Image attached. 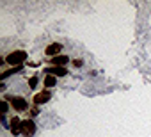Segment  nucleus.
<instances>
[{
	"mask_svg": "<svg viewBox=\"0 0 151 137\" xmlns=\"http://www.w3.org/2000/svg\"><path fill=\"white\" fill-rule=\"evenodd\" d=\"M34 133H36V123H34V119H30V118L23 119L22 121V135L23 137H34Z\"/></svg>",
	"mask_w": 151,
	"mask_h": 137,
	"instance_id": "3",
	"label": "nucleus"
},
{
	"mask_svg": "<svg viewBox=\"0 0 151 137\" xmlns=\"http://www.w3.org/2000/svg\"><path fill=\"white\" fill-rule=\"evenodd\" d=\"M43 71H45V75H53V77H57V79L66 77V75L69 73L68 68H60V66H45Z\"/></svg>",
	"mask_w": 151,
	"mask_h": 137,
	"instance_id": "4",
	"label": "nucleus"
},
{
	"mask_svg": "<svg viewBox=\"0 0 151 137\" xmlns=\"http://www.w3.org/2000/svg\"><path fill=\"white\" fill-rule=\"evenodd\" d=\"M43 86H45V89H52V87H55V86H57V77H53V75H45V79H43Z\"/></svg>",
	"mask_w": 151,
	"mask_h": 137,
	"instance_id": "9",
	"label": "nucleus"
},
{
	"mask_svg": "<svg viewBox=\"0 0 151 137\" xmlns=\"http://www.w3.org/2000/svg\"><path fill=\"white\" fill-rule=\"evenodd\" d=\"M32 100H34V105H45V103H48L52 100V89H43V91L36 93Z\"/></svg>",
	"mask_w": 151,
	"mask_h": 137,
	"instance_id": "5",
	"label": "nucleus"
},
{
	"mask_svg": "<svg viewBox=\"0 0 151 137\" xmlns=\"http://www.w3.org/2000/svg\"><path fill=\"white\" fill-rule=\"evenodd\" d=\"M71 66L73 68H82L84 66V59H73L71 61Z\"/></svg>",
	"mask_w": 151,
	"mask_h": 137,
	"instance_id": "13",
	"label": "nucleus"
},
{
	"mask_svg": "<svg viewBox=\"0 0 151 137\" xmlns=\"http://www.w3.org/2000/svg\"><path fill=\"white\" fill-rule=\"evenodd\" d=\"M4 100H7V102L11 103V109H13L14 112H25V110L30 109L29 100L23 98V96H9V94H4Z\"/></svg>",
	"mask_w": 151,
	"mask_h": 137,
	"instance_id": "1",
	"label": "nucleus"
},
{
	"mask_svg": "<svg viewBox=\"0 0 151 137\" xmlns=\"http://www.w3.org/2000/svg\"><path fill=\"white\" fill-rule=\"evenodd\" d=\"M0 105H2V114H7V112H9L11 103H9L7 100H4V98H2V100H0Z\"/></svg>",
	"mask_w": 151,
	"mask_h": 137,
	"instance_id": "12",
	"label": "nucleus"
},
{
	"mask_svg": "<svg viewBox=\"0 0 151 137\" xmlns=\"http://www.w3.org/2000/svg\"><path fill=\"white\" fill-rule=\"evenodd\" d=\"M37 114H39V105H32V107L29 109V118H30V119H34Z\"/></svg>",
	"mask_w": 151,
	"mask_h": 137,
	"instance_id": "11",
	"label": "nucleus"
},
{
	"mask_svg": "<svg viewBox=\"0 0 151 137\" xmlns=\"http://www.w3.org/2000/svg\"><path fill=\"white\" fill-rule=\"evenodd\" d=\"M27 84H29V87H30V89H36V87H37V84H39V77H37V75H32V77H29Z\"/></svg>",
	"mask_w": 151,
	"mask_h": 137,
	"instance_id": "10",
	"label": "nucleus"
},
{
	"mask_svg": "<svg viewBox=\"0 0 151 137\" xmlns=\"http://www.w3.org/2000/svg\"><path fill=\"white\" fill-rule=\"evenodd\" d=\"M48 62H50V66H60V68H66L69 62H71V57H68V55H57V57H52V59H48Z\"/></svg>",
	"mask_w": 151,
	"mask_h": 137,
	"instance_id": "8",
	"label": "nucleus"
},
{
	"mask_svg": "<svg viewBox=\"0 0 151 137\" xmlns=\"http://www.w3.org/2000/svg\"><path fill=\"white\" fill-rule=\"evenodd\" d=\"M22 121L23 119H20L18 116H13L11 118V121H9V132L16 137V135H22Z\"/></svg>",
	"mask_w": 151,
	"mask_h": 137,
	"instance_id": "6",
	"label": "nucleus"
},
{
	"mask_svg": "<svg viewBox=\"0 0 151 137\" xmlns=\"http://www.w3.org/2000/svg\"><path fill=\"white\" fill-rule=\"evenodd\" d=\"M27 59H29V53L25 50H13L6 55V62L11 64V68L13 66H23V62Z\"/></svg>",
	"mask_w": 151,
	"mask_h": 137,
	"instance_id": "2",
	"label": "nucleus"
},
{
	"mask_svg": "<svg viewBox=\"0 0 151 137\" xmlns=\"http://www.w3.org/2000/svg\"><path fill=\"white\" fill-rule=\"evenodd\" d=\"M60 50H62V45H60V43H50V45L45 48V55H46L48 59H52V57L60 55Z\"/></svg>",
	"mask_w": 151,
	"mask_h": 137,
	"instance_id": "7",
	"label": "nucleus"
},
{
	"mask_svg": "<svg viewBox=\"0 0 151 137\" xmlns=\"http://www.w3.org/2000/svg\"><path fill=\"white\" fill-rule=\"evenodd\" d=\"M6 87H7V86H6V82H0V91L4 93V91H6Z\"/></svg>",
	"mask_w": 151,
	"mask_h": 137,
	"instance_id": "14",
	"label": "nucleus"
}]
</instances>
